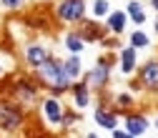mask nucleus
I'll list each match as a JSON object with an SVG mask.
<instances>
[{
    "mask_svg": "<svg viewBox=\"0 0 158 138\" xmlns=\"http://www.w3.org/2000/svg\"><path fill=\"white\" fill-rule=\"evenodd\" d=\"M146 128H148V123L143 121V118L128 115V133H131V136H141V133H146Z\"/></svg>",
    "mask_w": 158,
    "mask_h": 138,
    "instance_id": "39448f33",
    "label": "nucleus"
},
{
    "mask_svg": "<svg viewBox=\"0 0 158 138\" xmlns=\"http://www.w3.org/2000/svg\"><path fill=\"white\" fill-rule=\"evenodd\" d=\"M95 123L103 126V128H115V118H113L110 113H98V115H95Z\"/></svg>",
    "mask_w": 158,
    "mask_h": 138,
    "instance_id": "9b49d317",
    "label": "nucleus"
},
{
    "mask_svg": "<svg viewBox=\"0 0 158 138\" xmlns=\"http://www.w3.org/2000/svg\"><path fill=\"white\" fill-rule=\"evenodd\" d=\"M133 63H135V53L128 48V50H123V73H131L133 70Z\"/></svg>",
    "mask_w": 158,
    "mask_h": 138,
    "instance_id": "ddd939ff",
    "label": "nucleus"
},
{
    "mask_svg": "<svg viewBox=\"0 0 158 138\" xmlns=\"http://www.w3.org/2000/svg\"><path fill=\"white\" fill-rule=\"evenodd\" d=\"M128 13H131V18H133L135 23H143V20H146V13H143V5H141V3H135V0H133V3L128 5Z\"/></svg>",
    "mask_w": 158,
    "mask_h": 138,
    "instance_id": "0eeeda50",
    "label": "nucleus"
},
{
    "mask_svg": "<svg viewBox=\"0 0 158 138\" xmlns=\"http://www.w3.org/2000/svg\"><path fill=\"white\" fill-rule=\"evenodd\" d=\"M106 75H108V68H106V65H101V68H95V70H93V75H90V83H95V86H101V83H106Z\"/></svg>",
    "mask_w": 158,
    "mask_h": 138,
    "instance_id": "f8f14e48",
    "label": "nucleus"
},
{
    "mask_svg": "<svg viewBox=\"0 0 158 138\" xmlns=\"http://www.w3.org/2000/svg\"><path fill=\"white\" fill-rule=\"evenodd\" d=\"M40 68V75L45 78L48 83H53V86H60V88H65L68 86V75H65V70H63V65L58 63V61H53V58H45V61L38 65Z\"/></svg>",
    "mask_w": 158,
    "mask_h": 138,
    "instance_id": "f257e3e1",
    "label": "nucleus"
},
{
    "mask_svg": "<svg viewBox=\"0 0 158 138\" xmlns=\"http://www.w3.org/2000/svg\"><path fill=\"white\" fill-rule=\"evenodd\" d=\"M0 123H3L5 128H15V126H20V113L13 111V108H3V111H0Z\"/></svg>",
    "mask_w": 158,
    "mask_h": 138,
    "instance_id": "20e7f679",
    "label": "nucleus"
},
{
    "mask_svg": "<svg viewBox=\"0 0 158 138\" xmlns=\"http://www.w3.org/2000/svg\"><path fill=\"white\" fill-rule=\"evenodd\" d=\"M110 28H113L115 33H121V30L126 28V15H123V13H113V15H110Z\"/></svg>",
    "mask_w": 158,
    "mask_h": 138,
    "instance_id": "9d476101",
    "label": "nucleus"
},
{
    "mask_svg": "<svg viewBox=\"0 0 158 138\" xmlns=\"http://www.w3.org/2000/svg\"><path fill=\"white\" fill-rule=\"evenodd\" d=\"M45 115L50 118V121H60V106H58V101H48L45 103Z\"/></svg>",
    "mask_w": 158,
    "mask_h": 138,
    "instance_id": "1a4fd4ad",
    "label": "nucleus"
},
{
    "mask_svg": "<svg viewBox=\"0 0 158 138\" xmlns=\"http://www.w3.org/2000/svg\"><path fill=\"white\" fill-rule=\"evenodd\" d=\"M151 3H153V8H156V10H158V0H151Z\"/></svg>",
    "mask_w": 158,
    "mask_h": 138,
    "instance_id": "412c9836",
    "label": "nucleus"
},
{
    "mask_svg": "<svg viewBox=\"0 0 158 138\" xmlns=\"http://www.w3.org/2000/svg\"><path fill=\"white\" fill-rule=\"evenodd\" d=\"M141 75H143V83H146V86L158 88V63H148V65H143Z\"/></svg>",
    "mask_w": 158,
    "mask_h": 138,
    "instance_id": "7ed1b4c3",
    "label": "nucleus"
},
{
    "mask_svg": "<svg viewBox=\"0 0 158 138\" xmlns=\"http://www.w3.org/2000/svg\"><path fill=\"white\" fill-rule=\"evenodd\" d=\"M115 138H131V133H123V131H115Z\"/></svg>",
    "mask_w": 158,
    "mask_h": 138,
    "instance_id": "aec40b11",
    "label": "nucleus"
},
{
    "mask_svg": "<svg viewBox=\"0 0 158 138\" xmlns=\"http://www.w3.org/2000/svg\"><path fill=\"white\" fill-rule=\"evenodd\" d=\"M63 70H65V75H68V78H75V75H78V70H81V58L73 55L70 61L63 65Z\"/></svg>",
    "mask_w": 158,
    "mask_h": 138,
    "instance_id": "423d86ee",
    "label": "nucleus"
},
{
    "mask_svg": "<svg viewBox=\"0 0 158 138\" xmlns=\"http://www.w3.org/2000/svg\"><path fill=\"white\" fill-rule=\"evenodd\" d=\"M58 15L63 20H78L83 15V0H63L58 5Z\"/></svg>",
    "mask_w": 158,
    "mask_h": 138,
    "instance_id": "f03ea898",
    "label": "nucleus"
},
{
    "mask_svg": "<svg viewBox=\"0 0 158 138\" xmlns=\"http://www.w3.org/2000/svg\"><path fill=\"white\" fill-rule=\"evenodd\" d=\"M83 30H85V35L90 38V40H98V38L103 35V30L98 25H93V23H83Z\"/></svg>",
    "mask_w": 158,
    "mask_h": 138,
    "instance_id": "4468645a",
    "label": "nucleus"
},
{
    "mask_svg": "<svg viewBox=\"0 0 158 138\" xmlns=\"http://www.w3.org/2000/svg\"><path fill=\"white\" fill-rule=\"evenodd\" d=\"M75 103L78 106H88V93H85V88H75Z\"/></svg>",
    "mask_w": 158,
    "mask_h": 138,
    "instance_id": "dca6fc26",
    "label": "nucleus"
},
{
    "mask_svg": "<svg viewBox=\"0 0 158 138\" xmlns=\"http://www.w3.org/2000/svg\"><path fill=\"white\" fill-rule=\"evenodd\" d=\"M131 40H133V45H148V38H146L143 33H133Z\"/></svg>",
    "mask_w": 158,
    "mask_h": 138,
    "instance_id": "a211bd4d",
    "label": "nucleus"
},
{
    "mask_svg": "<svg viewBox=\"0 0 158 138\" xmlns=\"http://www.w3.org/2000/svg\"><path fill=\"white\" fill-rule=\"evenodd\" d=\"M156 28H158V20H156Z\"/></svg>",
    "mask_w": 158,
    "mask_h": 138,
    "instance_id": "4be33fe9",
    "label": "nucleus"
},
{
    "mask_svg": "<svg viewBox=\"0 0 158 138\" xmlns=\"http://www.w3.org/2000/svg\"><path fill=\"white\" fill-rule=\"evenodd\" d=\"M93 13L95 15H106L108 13V3H106V0H95V3H93Z\"/></svg>",
    "mask_w": 158,
    "mask_h": 138,
    "instance_id": "f3484780",
    "label": "nucleus"
},
{
    "mask_svg": "<svg viewBox=\"0 0 158 138\" xmlns=\"http://www.w3.org/2000/svg\"><path fill=\"white\" fill-rule=\"evenodd\" d=\"M3 3H5L8 8H18V5H20V3H23V0H3Z\"/></svg>",
    "mask_w": 158,
    "mask_h": 138,
    "instance_id": "6ab92c4d",
    "label": "nucleus"
},
{
    "mask_svg": "<svg viewBox=\"0 0 158 138\" xmlns=\"http://www.w3.org/2000/svg\"><path fill=\"white\" fill-rule=\"evenodd\" d=\"M65 43H68V48H70L73 53H81V50H83V40H81L78 35H68Z\"/></svg>",
    "mask_w": 158,
    "mask_h": 138,
    "instance_id": "2eb2a0df",
    "label": "nucleus"
},
{
    "mask_svg": "<svg viewBox=\"0 0 158 138\" xmlns=\"http://www.w3.org/2000/svg\"><path fill=\"white\" fill-rule=\"evenodd\" d=\"M45 58H48V53H45L43 48H30V50H28V61H30L33 65H40Z\"/></svg>",
    "mask_w": 158,
    "mask_h": 138,
    "instance_id": "6e6552de",
    "label": "nucleus"
}]
</instances>
